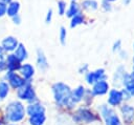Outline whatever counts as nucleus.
Segmentation results:
<instances>
[{"instance_id":"25","label":"nucleus","mask_w":134,"mask_h":125,"mask_svg":"<svg viewBox=\"0 0 134 125\" xmlns=\"http://www.w3.org/2000/svg\"><path fill=\"white\" fill-rule=\"evenodd\" d=\"M8 93V85L5 82H0V98L3 99Z\"/></svg>"},{"instance_id":"28","label":"nucleus","mask_w":134,"mask_h":125,"mask_svg":"<svg viewBox=\"0 0 134 125\" xmlns=\"http://www.w3.org/2000/svg\"><path fill=\"white\" fill-rule=\"evenodd\" d=\"M102 6H103V9L105 11V12H110L111 11V4H110V2L109 1H107V0H103V3H102Z\"/></svg>"},{"instance_id":"34","label":"nucleus","mask_w":134,"mask_h":125,"mask_svg":"<svg viewBox=\"0 0 134 125\" xmlns=\"http://www.w3.org/2000/svg\"><path fill=\"white\" fill-rule=\"evenodd\" d=\"M122 2H124L125 5H128V4L131 2V0H122Z\"/></svg>"},{"instance_id":"13","label":"nucleus","mask_w":134,"mask_h":125,"mask_svg":"<svg viewBox=\"0 0 134 125\" xmlns=\"http://www.w3.org/2000/svg\"><path fill=\"white\" fill-rule=\"evenodd\" d=\"M121 112H122L125 122L131 123L134 120V108L133 107H131L129 105H124L121 107Z\"/></svg>"},{"instance_id":"9","label":"nucleus","mask_w":134,"mask_h":125,"mask_svg":"<svg viewBox=\"0 0 134 125\" xmlns=\"http://www.w3.org/2000/svg\"><path fill=\"white\" fill-rule=\"evenodd\" d=\"M108 89H109L108 83L105 80H100V81L94 83L92 92H93V95H104L108 91Z\"/></svg>"},{"instance_id":"21","label":"nucleus","mask_w":134,"mask_h":125,"mask_svg":"<svg viewBox=\"0 0 134 125\" xmlns=\"http://www.w3.org/2000/svg\"><path fill=\"white\" fill-rule=\"evenodd\" d=\"M45 120H46V117L44 113H38V114L30 116L29 122L31 125H43Z\"/></svg>"},{"instance_id":"30","label":"nucleus","mask_w":134,"mask_h":125,"mask_svg":"<svg viewBox=\"0 0 134 125\" xmlns=\"http://www.w3.org/2000/svg\"><path fill=\"white\" fill-rule=\"evenodd\" d=\"M51 18H52V9H51V8H49V9H48V12H47L46 18H45V22H46V23H50Z\"/></svg>"},{"instance_id":"17","label":"nucleus","mask_w":134,"mask_h":125,"mask_svg":"<svg viewBox=\"0 0 134 125\" xmlns=\"http://www.w3.org/2000/svg\"><path fill=\"white\" fill-rule=\"evenodd\" d=\"M44 111H45V108L41 104H38V103L31 104L27 107V113L29 116H34V114H38V113H44Z\"/></svg>"},{"instance_id":"32","label":"nucleus","mask_w":134,"mask_h":125,"mask_svg":"<svg viewBox=\"0 0 134 125\" xmlns=\"http://www.w3.org/2000/svg\"><path fill=\"white\" fill-rule=\"evenodd\" d=\"M120 44H121L120 40H117V41H116V42L114 43V45H113V51L119 50V49H120Z\"/></svg>"},{"instance_id":"26","label":"nucleus","mask_w":134,"mask_h":125,"mask_svg":"<svg viewBox=\"0 0 134 125\" xmlns=\"http://www.w3.org/2000/svg\"><path fill=\"white\" fill-rule=\"evenodd\" d=\"M58 12H59V15L60 16H63L66 12V2L63 1V0H60L58 2Z\"/></svg>"},{"instance_id":"22","label":"nucleus","mask_w":134,"mask_h":125,"mask_svg":"<svg viewBox=\"0 0 134 125\" xmlns=\"http://www.w3.org/2000/svg\"><path fill=\"white\" fill-rule=\"evenodd\" d=\"M77 13H80V5L75 2V1H72L69 5V8L67 9L66 12V16L69 17V18H72L74 15H76Z\"/></svg>"},{"instance_id":"1","label":"nucleus","mask_w":134,"mask_h":125,"mask_svg":"<svg viewBox=\"0 0 134 125\" xmlns=\"http://www.w3.org/2000/svg\"><path fill=\"white\" fill-rule=\"evenodd\" d=\"M54 100L61 106H71L73 103L71 100V90L64 83H55L52 86Z\"/></svg>"},{"instance_id":"29","label":"nucleus","mask_w":134,"mask_h":125,"mask_svg":"<svg viewBox=\"0 0 134 125\" xmlns=\"http://www.w3.org/2000/svg\"><path fill=\"white\" fill-rule=\"evenodd\" d=\"M6 6H7V4L0 2V18L3 17L4 15H6Z\"/></svg>"},{"instance_id":"27","label":"nucleus","mask_w":134,"mask_h":125,"mask_svg":"<svg viewBox=\"0 0 134 125\" xmlns=\"http://www.w3.org/2000/svg\"><path fill=\"white\" fill-rule=\"evenodd\" d=\"M66 36H67V32H66V28L64 26H62L60 28V41L61 43L64 45L65 44V41H66Z\"/></svg>"},{"instance_id":"2","label":"nucleus","mask_w":134,"mask_h":125,"mask_svg":"<svg viewBox=\"0 0 134 125\" xmlns=\"http://www.w3.org/2000/svg\"><path fill=\"white\" fill-rule=\"evenodd\" d=\"M6 119L10 122H19L24 119L25 109L20 102H12L5 108Z\"/></svg>"},{"instance_id":"23","label":"nucleus","mask_w":134,"mask_h":125,"mask_svg":"<svg viewBox=\"0 0 134 125\" xmlns=\"http://www.w3.org/2000/svg\"><path fill=\"white\" fill-rule=\"evenodd\" d=\"M84 22V17L81 13H77L76 15H74L72 18H71V22H70V27H75L80 24H82Z\"/></svg>"},{"instance_id":"8","label":"nucleus","mask_w":134,"mask_h":125,"mask_svg":"<svg viewBox=\"0 0 134 125\" xmlns=\"http://www.w3.org/2000/svg\"><path fill=\"white\" fill-rule=\"evenodd\" d=\"M96 118L95 116L88 109H80L77 112H76V120L77 121H83V122H92L94 121Z\"/></svg>"},{"instance_id":"18","label":"nucleus","mask_w":134,"mask_h":125,"mask_svg":"<svg viewBox=\"0 0 134 125\" xmlns=\"http://www.w3.org/2000/svg\"><path fill=\"white\" fill-rule=\"evenodd\" d=\"M20 70H21V74L23 75L24 79H26V80L30 79L34 76V71H35L34 67L30 64H23L20 67Z\"/></svg>"},{"instance_id":"31","label":"nucleus","mask_w":134,"mask_h":125,"mask_svg":"<svg viewBox=\"0 0 134 125\" xmlns=\"http://www.w3.org/2000/svg\"><path fill=\"white\" fill-rule=\"evenodd\" d=\"M12 19H13V22H14L15 24H20V23H21V17H20L19 14L15 15L14 17H12Z\"/></svg>"},{"instance_id":"3","label":"nucleus","mask_w":134,"mask_h":125,"mask_svg":"<svg viewBox=\"0 0 134 125\" xmlns=\"http://www.w3.org/2000/svg\"><path fill=\"white\" fill-rule=\"evenodd\" d=\"M100 112H102L103 118L105 119L106 125H121L119 118L116 116V113L113 109L109 108L106 105H103L100 108Z\"/></svg>"},{"instance_id":"4","label":"nucleus","mask_w":134,"mask_h":125,"mask_svg":"<svg viewBox=\"0 0 134 125\" xmlns=\"http://www.w3.org/2000/svg\"><path fill=\"white\" fill-rule=\"evenodd\" d=\"M18 97L22 100H26V101H32L36 98V93L35 90L32 88V86L29 83H24L21 87H19L18 89Z\"/></svg>"},{"instance_id":"6","label":"nucleus","mask_w":134,"mask_h":125,"mask_svg":"<svg viewBox=\"0 0 134 125\" xmlns=\"http://www.w3.org/2000/svg\"><path fill=\"white\" fill-rule=\"evenodd\" d=\"M19 42L18 40L13 37V36H7L5 37L3 40H2V43H1V46L3 47V49L5 51H13L16 49V47L18 46Z\"/></svg>"},{"instance_id":"38","label":"nucleus","mask_w":134,"mask_h":125,"mask_svg":"<svg viewBox=\"0 0 134 125\" xmlns=\"http://www.w3.org/2000/svg\"><path fill=\"white\" fill-rule=\"evenodd\" d=\"M133 60H134V59H133Z\"/></svg>"},{"instance_id":"5","label":"nucleus","mask_w":134,"mask_h":125,"mask_svg":"<svg viewBox=\"0 0 134 125\" xmlns=\"http://www.w3.org/2000/svg\"><path fill=\"white\" fill-rule=\"evenodd\" d=\"M5 78L9 81L10 85H12L14 88H19V87H21V86L26 82V81H25L24 79H22L20 76L16 75L14 71H10V70H8V72L6 74Z\"/></svg>"},{"instance_id":"36","label":"nucleus","mask_w":134,"mask_h":125,"mask_svg":"<svg viewBox=\"0 0 134 125\" xmlns=\"http://www.w3.org/2000/svg\"><path fill=\"white\" fill-rule=\"evenodd\" d=\"M107 1H109V2H112V1H115V0H107Z\"/></svg>"},{"instance_id":"7","label":"nucleus","mask_w":134,"mask_h":125,"mask_svg":"<svg viewBox=\"0 0 134 125\" xmlns=\"http://www.w3.org/2000/svg\"><path fill=\"white\" fill-rule=\"evenodd\" d=\"M106 79V75H105V70L104 69H97L95 71H91L87 75V82L89 84H93L96 83L100 80H105Z\"/></svg>"},{"instance_id":"33","label":"nucleus","mask_w":134,"mask_h":125,"mask_svg":"<svg viewBox=\"0 0 134 125\" xmlns=\"http://www.w3.org/2000/svg\"><path fill=\"white\" fill-rule=\"evenodd\" d=\"M10 1H13V0H0V2L1 3H4V4H8Z\"/></svg>"},{"instance_id":"24","label":"nucleus","mask_w":134,"mask_h":125,"mask_svg":"<svg viewBox=\"0 0 134 125\" xmlns=\"http://www.w3.org/2000/svg\"><path fill=\"white\" fill-rule=\"evenodd\" d=\"M6 68V56L5 50L2 46H0V71L4 70Z\"/></svg>"},{"instance_id":"15","label":"nucleus","mask_w":134,"mask_h":125,"mask_svg":"<svg viewBox=\"0 0 134 125\" xmlns=\"http://www.w3.org/2000/svg\"><path fill=\"white\" fill-rule=\"evenodd\" d=\"M37 63H38V66H39V68L41 70H46L47 67H48V63H47L46 57H45L43 50H41V49L37 50Z\"/></svg>"},{"instance_id":"14","label":"nucleus","mask_w":134,"mask_h":125,"mask_svg":"<svg viewBox=\"0 0 134 125\" xmlns=\"http://www.w3.org/2000/svg\"><path fill=\"white\" fill-rule=\"evenodd\" d=\"M122 81L126 86V90L130 93V96H134V80L132 79L131 75L125 74L122 77Z\"/></svg>"},{"instance_id":"10","label":"nucleus","mask_w":134,"mask_h":125,"mask_svg":"<svg viewBox=\"0 0 134 125\" xmlns=\"http://www.w3.org/2000/svg\"><path fill=\"white\" fill-rule=\"evenodd\" d=\"M122 93L121 91L119 90H116V89H112L109 93V99H108V102L109 104L113 105V106H116L118 105L121 101H122Z\"/></svg>"},{"instance_id":"35","label":"nucleus","mask_w":134,"mask_h":125,"mask_svg":"<svg viewBox=\"0 0 134 125\" xmlns=\"http://www.w3.org/2000/svg\"><path fill=\"white\" fill-rule=\"evenodd\" d=\"M131 77H132V79L134 80V68H133V72L131 74Z\"/></svg>"},{"instance_id":"20","label":"nucleus","mask_w":134,"mask_h":125,"mask_svg":"<svg viewBox=\"0 0 134 125\" xmlns=\"http://www.w3.org/2000/svg\"><path fill=\"white\" fill-rule=\"evenodd\" d=\"M82 7L86 11H89V12H93V11H96L97 7H98V3L95 1V0H84L82 2Z\"/></svg>"},{"instance_id":"12","label":"nucleus","mask_w":134,"mask_h":125,"mask_svg":"<svg viewBox=\"0 0 134 125\" xmlns=\"http://www.w3.org/2000/svg\"><path fill=\"white\" fill-rule=\"evenodd\" d=\"M19 11H20V2L19 1H10L8 3V5L6 6V15L8 17H14L15 15L19 14Z\"/></svg>"},{"instance_id":"37","label":"nucleus","mask_w":134,"mask_h":125,"mask_svg":"<svg viewBox=\"0 0 134 125\" xmlns=\"http://www.w3.org/2000/svg\"><path fill=\"white\" fill-rule=\"evenodd\" d=\"M72 1H75V0H72Z\"/></svg>"},{"instance_id":"19","label":"nucleus","mask_w":134,"mask_h":125,"mask_svg":"<svg viewBox=\"0 0 134 125\" xmlns=\"http://www.w3.org/2000/svg\"><path fill=\"white\" fill-rule=\"evenodd\" d=\"M84 92H85V88L83 86H79L76 89L71 91V100H72V102L74 103V102L81 101L83 96H84Z\"/></svg>"},{"instance_id":"11","label":"nucleus","mask_w":134,"mask_h":125,"mask_svg":"<svg viewBox=\"0 0 134 125\" xmlns=\"http://www.w3.org/2000/svg\"><path fill=\"white\" fill-rule=\"evenodd\" d=\"M20 61L16 58L15 55H8L6 57V68L10 71H14L16 69H20Z\"/></svg>"},{"instance_id":"16","label":"nucleus","mask_w":134,"mask_h":125,"mask_svg":"<svg viewBox=\"0 0 134 125\" xmlns=\"http://www.w3.org/2000/svg\"><path fill=\"white\" fill-rule=\"evenodd\" d=\"M14 55H15L16 58L21 62V61H23V60H25V59L27 58V50H26L25 46H24L22 43H19L18 46H17L16 49H15V54H14Z\"/></svg>"}]
</instances>
